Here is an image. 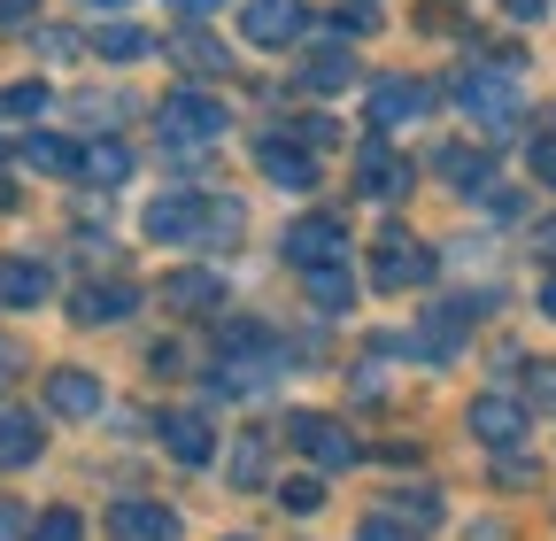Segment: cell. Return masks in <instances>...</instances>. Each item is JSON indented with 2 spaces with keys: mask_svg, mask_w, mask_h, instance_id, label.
Instances as JSON below:
<instances>
[{
  "mask_svg": "<svg viewBox=\"0 0 556 541\" xmlns=\"http://www.w3.org/2000/svg\"><path fill=\"white\" fill-rule=\"evenodd\" d=\"M526 155H533V178H541V186L556 193V131H541V140H533Z\"/></svg>",
  "mask_w": 556,
  "mask_h": 541,
  "instance_id": "cell-33",
  "label": "cell"
},
{
  "mask_svg": "<svg viewBox=\"0 0 556 541\" xmlns=\"http://www.w3.org/2000/svg\"><path fill=\"white\" fill-rule=\"evenodd\" d=\"M433 279V248H417L409 232H379L371 240V287H387V294H402V287H426Z\"/></svg>",
  "mask_w": 556,
  "mask_h": 541,
  "instance_id": "cell-3",
  "label": "cell"
},
{
  "mask_svg": "<svg viewBox=\"0 0 556 541\" xmlns=\"http://www.w3.org/2000/svg\"><path fill=\"white\" fill-rule=\"evenodd\" d=\"M533 248H541V255H556V225H541V232H533Z\"/></svg>",
  "mask_w": 556,
  "mask_h": 541,
  "instance_id": "cell-41",
  "label": "cell"
},
{
  "mask_svg": "<svg viewBox=\"0 0 556 541\" xmlns=\"http://www.w3.org/2000/svg\"><path fill=\"white\" fill-rule=\"evenodd\" d=\"M541 310L556 317V270H548V279H541Z\"/></svg>",
  "mask_w": 556,
  "mask_h": 541,
  "instance_id": "cell-40",
  "label": "cell"
},
{
  "mask_svg": "<svg viewBox=\"0 0 556 541\" xmlns=\"http://www.w3.org/2000/svg\"><path fill=\"white\" fill-rule=\"evenodd\" d=\"M24 464H39V418L0 411V471H24Z\"/></svg>",
  "mask_w": 556,
  "mask_h": 541,
  "instance_id": "cell-19",
  "label": "cell"
},
{
  "mask_svg": "<svg viewBox=\"0 0 556 541\" xmlns=\"http://www.w3.org/2000/svg\"><path fill=\"white\" fill-rule=\"evenodd\" d=\"M287 441H294L317 471H348V464L364 456V449H356V433H348L340 418H317V411H294V418H287Z\"/></svg>",
  "mask_w": 556,
  "mask_h": 541,
  "instance_id": "cell-4",
  "label": "cell"
},
{
  "mask_svg": "<svg viewBox=\"0 0 556 541\" xmlns=\"http://www.w3.org/2000/svg\"><path fill=\"white\" fill-rule=\"evenodd\" d=\"M263 178H270V186L309 193V186H317V163H309L302 148H287V140H263Z\"/></svg>",
  "mask_w": 556,
  "mask_h": 541,
  "instance_id": "cell-20",
  "label": "cell"
},
{
  "mask_svg": "<svg viewBox=\"0 0 556 541\" xmlns=\"http://www.w3.org/2000/svg\"><path fill=\"white\" fill-rule=\"evenodd\" d=\"M16 155H24L31 171H47V178H78V171H86V148H78V140H62V131H31Z\"/></svg>",
  "mask_w": 556,
  "mask_h": 541,
  "instance_id": "cell-15",
  "label": "cell"
},
{
  "mask_svg": "<svg viewBox=\"0 0 556 541\" xmlns=\"http://www.w3.org/2000/svg\"><path fill=\"white\" fill-rule=\"evenodd\" d=\"M93 47L109 54V62H139V54H148V32H139V24H93Z\"/></svg>",
  "mask_w": 556,
  "mask_h": 541,
  "instance_id": "cell-25",
  "label": "cell"
},
{
  "mask_svg": "<svg viewBox=\"0 0 556 541\" xmlns=\"http://www.w3.org/2000/svg\"><path fill=\"white\" fill-rule=\"evenodd\" d=\"M139 225H148V240H201V225H208V193H155Z\"/></svg>",
  "mask_w": 556,
  "mask_h": 541,
  "instance_id": "cell-8",
  "label": "cell"
},
{
  "mask_svg": "<svg viewBox=\"0 0 556 541\" xmlns=\"http://www.w3.org/2000/svg\"><path fill=\"white\" fill-rule=\"evenodd\" d=\"M278 495H287V511H317V495H325V488H317V480H287Z\"/></svg>",
  "mask_w": 556,
  "mask_h": 541,
  "instance_id": "cell-34",
  "label": "cell"
},
{
  "mask_svg": "<svg viewBox=\"0 0 556 541\" xmlns=\"http://www.w3.org/2000/svg\"><path fill=\"white\" fill-rule=\"evenodd\" d=\"M456 101H464V116H479V124H518V109H526L518 62H479V71H464V78H456Z\"/></svg>",
  "mask_w": 556,
  "mask_h": 541,
  "instance_id": "cell-2",
  "label": "cell"
},
{
  "mask_svg": "<svg viewBox=\"0 0 556 541\" xmlns=\"http://www.w3.org/2000/svg\"><path fill=\"white\" fill-rule=\"evenodd\" d=\"M240 225H248V217H240V201H232V193H208V225H201V240H208V248H232Z\"/></svg>",
  "mask_w": 556,
  "mask_h": 541,
  "instance_id": "cell-26",
  "label": "cell"
},
{
  "mask_svg": "<svg viewBox=\"0 0 556 541\" xmlns=\"http://www.w3.org/2000/svg\"><path fill=\"white\" fill-rule=\"evenodd\" d=\"M39 16V0H0V24H31Z\"/></svg>",
  "mask_w": 556,
  "mask_h": 541,
  "instance_id": "cell-36",
  "label": "cell"
},
{
  "mask_svg": "<svg viewBox=\"0 0 556 541\" xmlns=\"http://www.w3.org/2000/svg\"><path fill=\"white\" fill-rule=\"evenodd\" d=\"M302 279H309V302H317V310H348V302H356V279H348V263L302 270Z\"/></svg>",
  "mask_w": 556,
  "mask_h": 541,
  "instance_id": "cell-23",
  "label": "cell"
},
{
  "mask_svg": "<svg viewBox=\"0 0 556 541\" xmlns=\"http://www.w3.org/2000/svg\"><path fill=\"white\" fill-rule=\"evenodd\" d=\"M109 533L116 541H178V511L170 503H116L109 511Z\"/></svg>",
  "mask_w": 556,
  "mask_h": 541,
  "instance_id": "cell-11",
  "label": "cell"
},
{
  "mask_svg": "<svg viewBox=\"0 0 556 541\" xmlns=\"http://www.w3.org/2000/svg\"><path fill=\"white\" fill-rule=\"evenodd\" d=\"M47 109V86L31 78V86H0V116H39Z\"/></svg>",
  "mask_w": 556,
  "mask_h": 541,
  "instance_id": "cell-29",
  "label": "cell"
},
{
  "mask_svg": "<svg viewBox=\"0 0 556 541\" xmlns=\"http://www.w3.org/2000/svg\"><path fill=\"white\" fill-rule=\"evenodd\" d=\"M0 210H16V186H9V178H0Z\"/></svg>",
  "mask_w": 556,
  "mask_h": 541,
  "instance_id": "cell-42",
  "label": "cell"
},
{
  "mask_svg": "<svg viewBox=\"0 0 556 541\" xmlns=\"http://www.w3.org/2000/svg\"><path fill=\"white\" fill-rule=\"evenodd\" d=\"M170 62H186V71H201V78H225V71H232L225 39H208V32H193V24L170 32Z\"/></svg>",
  "mask_w": 556,
  "mask_h": 541,
  "instance_id": "cell-17",
  "label": "cell"
},
{
  "mask_svg": "<svg viewBox=\"0 0 556 541\" xmlns=\"http://www.w3.org/2000/svg\"><path fill=\"white\" fill-rule=\"evenodd\" d=\"M433 86L426 78H371V93H364V109H371V124L379 131H402V124H426L433 116Z\"/></svg>",
  "mask_w": 556,
  "mask_h": 541,
  "instance_id": "cell-5",
  "label": "cell"
},
{
  "mask_svg": "<svg viewBox=\"0 0 556 541\" xmlns=\"http://www.w3.org/2000/svg\"><path fill=\"white\" fill-rule=\"evenodd\" d=\"M16 518H24V511H9V503H0V541H16Z\"/></svg>",
  "mask_w": 556,
  "mask_h": 541,
  "instance_id": "cell-39",
  "label": "cell"
},
{
  "mask_svg": "<svg viewBox=\"0 0 556 541\" xmlns=\"http://www.w3.org/2000/svg\"><path fill=\"white\" fill-rule=\"evenodd\" d=\"M287 263H302V270L348 263V225H340V217H302V225H287Z\"/></svg>",
  "mask_w": 556,
  "mask_h": 541,
  "instance_id": "cell-7",
  "label": "cell"
},
{
  "mask_svg": "<svg viewBox=\"0 0 556 541\" xmlns=\"http://www.w3.org/2000/svg\"><path fill=\"white\" fill-rule=\"evenodd\" d=\"M47 411H54V418H93V411H101V379L78 372V364L47 372Z\"/></svg>",
  "mask_w": 556,
  "mask_h": 541,
  "instance_id": "cell-10",
  "label": "cell"
},
{
  "mask_svg": "<svg viewBox=\"0 0 556 541\" xmlns=\"http://www.w3.org/2000/svg\"><path fill=\"white\" fill-rule=\"evenodd\" d=\"M441 178L448 186H486V178H495V155H486V148H441Z\"/></svg>",
  "mask_w": 556,
  "mask_h": 541,
  "instance_id": "cell-22",
  "label": "cell"
},
{
  "mask_svg": "<svg viewBox=\"0 0 556 541\" xmlns=\"http://www.w3.org/2000/svg\"><path fill=\"white\" fill-rule=\"evenodd\" d=\"M155 131H163V155H170V163H201V155L232 131V109H225L217 93H201V86H178V93H163Z\"/></svg>",
  "mask_w": 556,
  "mask_h": 541,
  "instance_id": "cell-1",
  "label": "cell"
},
{
  "mask_svg": "<svg viewBox=\"0 0 556 541\" xmlns=\"http://www.w3.org/2000/svg\"><path fill=\"white\" fill-rule=\"evenodd\" d=\"M178 16H208V9H225V0H170Z\"/></svg>",
  "mask_w": 556,
  "mask_h": 541,
  "instance_id": "cell-38",
  "label": "cell"
},
{
  "mask_svg": "<svg viewBox=\"0 0 556 541\" xmlns=\"http://www.w3.org/2000/svg\"><path fill=\"white\" fill-rule=\"evenodd\" d=\"M302 24H309L302 0H248V24L240 32H248V47H294Z\"/></svg>",
  "mask_w": 556,
  "mask_h": 541,
  "instance_id": "cell-9",
  "label": "cell"
},
{
  "mask_svg": "<svg viewBox=\"0 0 556 541\" xmlns=\"http://www.w3.org/2000/svg\"><path fill=\"white\" fill-rule=\"evenodd\" d=\"M47 270L31 263V255H0V310H31V302H47Z\"/></svg>",
  "mask_w": 556,
  "mask_h": 541,
  "instance_id": "cell-16",
  "label": "cell"
},
{
  "mask_svg": "<svg viewBox=\"0 0 556 541\" xmlns=\"http://www.w3.org/2000/svg\"><path fill=\"white\" fill-rule=\"evenodd\" d=\"M471 441L518 449L526 441V394H471Z\"/></svg>",
  "mask_w": 556,
  "mask_h": 541,
  "instance_id": "cell-6",
  "label": "cell"
},
{
  "mask_svg": "<svg viewBox=\"0 0 556 541\" xmlns=\"http://www.w3.org/2000/svg\"><path fill=\"white\" fill-rule=\"evenodd\" d=\"M225 302V270H178V279H163V310L178 317H201Z\"/></svg>",
  "mask_w": 556,
  "mask_h": 541,
  "instance_id": "cell-14",
  "label": "cell"
},
{
  "mask_svg": "<svg viewBox=\"0 0 556 541\" xmlns=\"http://www.w3.org/2000/svg\"><path fill=\"white\" fill-rule=\"evenodd\" d=\"M356 186H364L371 201H402V193H409V163H402L394 148H379V140H371V148L356 155Z\"/></svg>",
  "mask_w": 556,
  "mask_h": 541,
  "instance_id": "cell-13",
  "label": "cell"
},
{
  "mask_svg": "<svg viewBox=\"0 0 556 541\" xmlns=\"http://www.w3.org/2000/svg\"><path fill=\"white\" fill-rule=\"evenodd\" d=\"M356 541H417V533H409L394 511H379V518H364V526H356Z\"/></svg>",
  "mask_w": 556,
  "mask_h": 541,
  "instance_id": "cell-31",
  "label": "cell"
},
{
  "mask_svg": "<svg viewBox=\"0 0 556 541\" xmlns=\"http://www.w3.org/2000/svg\"><path fill=\"white\" fill-rule=\"evenodd\" d=\"M232 480H240V488H255V480H263V441H255V433L232 449Z\"/></svg>",
  "mask_w": 556,
  "mask_h": 541,
  "instance_id": "cell-30",
  "label": "cell"
},
{
  "mask_svg": "<svg viewBox=\"0 0 556 541\" xmlns=\"http://www.w3.org/2000/svg\"><path fill=\"white\" fill-rule=\"evenodd\" d=\"M503 9H510L518 24H541V9H548V0H503Z\"/></svg>",
  "mask_w": 556,
  "mask_h": 541,
  "instance_id": "cell-37",
  "label": "cell"
},
{
  "mask_svg": "<svg viewBox=\"0 0 556 541\" xmlns=\"http://www.w3.org/2000/svg\"><path fill=\"white\" fill-rule=\"evenodd\" d=\"M124 171H131V155H124L116 140H101V148H86V171H78V178H101V186H116Z\"/></svg>",
  "mask_w": 556,
  "mask_h": 541,
  "instance_id": "cell-27",
  "label": "cell"
},
{
  "mask_svg": "<svg viewBox=\"0 0 556 541\" xmlns=\"http://www.w3.org/2000/svg\"><path fill=\"white\" fill-rule=\"evenodd\" d=\"M302 78H309L317 93H340V86H356V54H348V39H332L325 54H309V62H302Z\"/></svg>",
  "mask_w": 556,
  "mask_h": 541,
  "instance_id": "cell-21",
  "label": "cell"
},
{
  "mask_svg": "<svg viewBox=\"0 0 556 541\" xmlns=\"http://www.w3.org/2000/svg\"><path fill=\"white\" fill-rule=\"evenodd\" d=\"M155 441H163L178 464H208V456H217V441H208V418H193V411H163V418H155Z\"/></svg>",
  "mask_w": 556,
  "mask_h": 541,
  "instance_id": "cell-12",
  "label": "cell"
},
{
  "mask_svg": "<svg viewBox=\"0 0 556 541\" xmlns=\"http://www.w3.org/2000/svg\"><path fill=\"white\" fill-rule=\"evenodd\" d=\"M526 402H541V411H556V364H533V372H526Z\"/></svg>",
  "mask_w": 556,
  "mask_h": 541,
  "instance_id": "cell-32",
  "label": "cell"
},
{
  "mask_svg": "<svg viewBox=\"0 0 556 541\" xmlns=\"http://www.w3.org/2000/svg\"><path fill=\"white\" fill-rule=\"evenodd\" d=\"M371 32H387L379 0H340L332 9V39H371Z\"/></svg>",
  "mask_w": 556,
  "mask_h": 541,
  "instance_id": "cell-24",
  "label": "cell"
},
{
  "mask_svg": "<svg viewBox=\"0 0 556 541\" xmlns=\"http://www.w3.org/2000/svg\"><path fill=\"white\" fill-rule=\"evenodd\" d=\"M16 364H24V349L9 341V332H0V394H9V379H16Z\"/></svg>",
  "mask_w": 556,
  "mask_h": 541,
  "instance_id": "cell-35",
  "label": "cell"
},
{
  "mask_svg": "<svg viewBox=\"0 0 556 541\" xmlns=\"http://www.w3.org/2000/svg\"><path fill=\"white\" fill-rule=\"evenodd\" d=\"M24 541H86V518L78 511H39V526Z\"/></svg>",
  "mask_w": 556,
  "mask_h": 541,
  "instance_id": "cell-28",
  "label": "cell"
},
{
  "mask_svg": "<svg viewBox=\"0 0 556 541\" xmlns=\"http://www.w3.org/2000/svg\"><path fill=\"white\" fill-rule=\"evenodd\" d=\"M131 310H139V287H124V279L86 287L78 302H70V317H78V325H116V317H131Z\"/></svg>",
  "mask_w": 556,
  "mask_h": 541,
  "instance_id": "cell-18",
  "label": "cell"
}]
</instances>
